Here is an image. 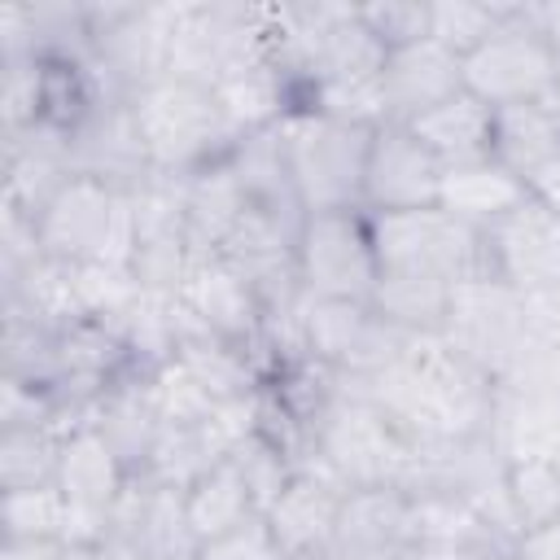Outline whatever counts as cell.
<instances>
[{
    "label": "cell",
    "mask_w": 560,
    "mask_h": 560,
    "mask_svg": "<svg viewBox=\"0 0 560 560\" xmlns=\"http://www.w3.org/2000/svg\"><path fill=\"white\" fill-rule=\"evenodd\" d=\"M547 451H551V455H556V459H560V433H556V438H551V446H547Z\"/></svg>",
    "instance_id": "50"
},
{
    "label": "cell",
    "mask_w": 560,
    "mask_h": 560,
    "mask_svg": "<svg viewBox=\"0 0 560 560\" xmlns=\"http://www.w3.org/2000/svg\"><path fill=\"white\" fill-rule=\"evenodd\" d=\"M249 214V197L232 171V162H210L188 175L184 184V223H188V245L192 262L210 258L223 249V241L236 232V223Z\"/></svg>",
    "instance_id": "26"
},
{
    "label": "cell",
    "mask_w": 560,
    "mask_h": 560,
    "mask_svg": "<svg viewBox=\"0 0 560 560\" xmlns=\"http://www.w3.org/2000/svg\"><path fill=\"white\" fill-rule=\"evenodd\" d=\"M88 31H92V57L88 79L96 92V105L131 101L144 83L166 74V48L175 26V4H136V0H92Z\"/></svg>",
    "instance_id": "3"
},
{
    "label": "cell",
    "mask_w": 560,
    "mask_h": 560,
    "mask_svg": "<svg viewBox=\"0 0 560 560\" xmlns=\"http://www.w3.org/2000/svg\"><path fill=\"white\" fill-rule=\"evenodd\" d=\"M214 101H219L223 118L232 122V131L249 136V131H262V127H276L280 118H289L298 109V88L271 61V52H258V57L236 61L214 83Z\"/></svg>",
    "instance_id": "24"
},
{
    "label": "cell",
    "mask_w": 560,
    "mask_h": 560,
    "mask_svg": "<svg viewBox=\"0 0 560 560\" xmlns=\"http://www.w3.org/2000/svg\"><path fill=\"white\" fill-rule=\"evenodd\" d=\"M556 153H560V114H556L547 101L494 109L490 158L503 162L512 175H521V179L529 184V175H534L538 166H547Z\"/></svg>",
    "instance_id": "31"
},
{
    "label": "cell",
    "mask_w": 560,
    "mask_h": 560,
    "mask_svg": "<svg viewBox=\"0 0 560 560\" xmlns=\"http://www.w3.org/2000/svg\"><path fill=\"white\" fill-rule=\"evenodd\" d=\"M88 424L114 446V455L122 459V468L131 477L144 472L149 464V451L162 433V411H158V394H153V376H140V372H127L118 376L101 402L92 407Z\"/></svg>",
    "instance_id": "23"
},
{
    "label": "cell",
    "mask_w": 560,
    "mask_h": 560,
    "mask_svg": "<svg viewBox=\"0 0 560 560\" xmlns=\"http://www.w3.org/2000/svg\"><path fill=\"white\" fill-rule=\"evenodd\" d=\"M508 494L521 521V534L547 521H560V459L551 451H521L508 459Z\"/></svg>",
    "instance_id": "36"
},
{
    "label": "cell",
    "mask_w": 560,
    "mask_h": 560,
    "mask_svg": "<svg viewBox=\"0 0 560 560\" xmlns=\"http://www.w3.org/2000/svg\"><path fill=\"white\" fill-rule=\"evenodd\" d=\"M411 442L389 424L381 407H372L350 376L337 372V394L306 429V451L298 468H324L346 490L363 486H402L411 464Z\"/></svg>",
    "instance_id": "1"
},
{
    "label": "cell",
    "mask_w": 560,
    "mask_h": 560,
    "mask_svg": "<svg viewBox=\"0 0 560 560\" xmlns=\"http://www.w3.org/2000/svg\"><path fill=\"white\" fill-rule=\"evenodd\" d=\"M486 271L512 284L521 298H542L560 289V214L525 197L494 228L481 232Z\"/></svg>",
    "instance_id": "14"
},
{
    "label": "cell",
    "mask_w": 560,
    "mask_h": 560,
    "mask_svg": "<svg viewBox=\"0 0 560 560\" xmlns=\"http://www.w3.org/2000/svg\"><path fill=\"white\" fill-rule=\"evenodd\" d=\"M184 184L188 175H162L153 171L131 192V271L144 284V293L175 298L184 276L192 271V245L184 223Z\"/></svg>",
    "instance_id": "12"
},
{
    "label": "cell",
    "mask_w": 560,
    "mask_h": 560,
    "mask_svg": "<svg viewBox=\"0 0 560 560\" xmlns=\"http://www.w3.org/2000/svg\"><path fill=\"white\" fill-rule=\"evenodd\" d=\"M228 464L241 472V481H245V490H249V499H254V508L258 512H267L280 494H284V486L298 477V459L271 438V433H249L232 455H228Z\"/></svg>",
    "instance_id": "38"
},
{
    "label": "cell",
    "mask_w": 560,
    "mask_h": 560,
    "mask_svg": "<svg viewBox=\"0 0 560 560\" xmlns=\"http://www.w3.org/2000/svg\"><path fill=\"white\" fill-rule=\"evenodd\" d=\"M525 13L547 31V39L560 48V4H525Z\"/></svg>",
    "instance_id": "48"
},
{
    "label": "cell",
    "mask_w": 560,
    "mask_h": 560,
    "mask_svg": "<svg viewBox=\"0 0 560 560\" xmlns=\"http://www.w3.org/2000/svg\"><path fill=\"white\" fill-rule=\"evenodd\" d=\"M136 127L144 136L149 162L162 175H192L210 162H223L236 149V131L223 118L214 88L188 79H153L131 96Z\"/></svg>",
    "instance_id": "2"
},
{
    "label": "cell",
    "mask_w": 560,
    "mask_h": 560,
    "mask_svg": "<svg viewBox=\"0 0 560 560\" xmlns=\"http://www.w3.org/2000/svg\"><path fill=\"white\" fill-rule=\"evenodd\" d=\"M201 542L188 525L184 490H166L149 481V499L140 512V534H136V556L140 560H197Z\"/></svg>",
    "instance_id": "35"
},
{
    "label": "cell",
    "mask_w": 560,
    "mask_h": 560,
    "mask_svg": "<svg viewBox=\"0 0 560 560\" xmlns=\"http://www.w3.org/2000/svg\"><path fill=\"white\" fill-rule=\"evenodd\" d=\"M368 232H372V249L385 276H420V280L459 284L486 271L481 232L459 223L442 206L368 214Z\"/></svg>",
    "instance_id": "6"
},
{
    "label": "cell",
    "mask_w": 560,
    "mask_h": 560,
    "mask_svg": "<svg viewBox=\"0 0 560 560\" xmlns=\"http://www.w3.org/2000/svg\"><path fill=\"white\" fill-rule=\"evenodd\" d=\"M459 66H464V92H472L490 109L542 101L560 83V48L525 13V4H512L508 22L490 39H481L468 57H459Z\"/></svg>",
    "instance_id": "7"
},
{
    "label": "cell",
    "mask_w": 560,
    "mask_h": 560,
    "mask_svg": "<svg viewBox=\"0 0 560 560\" xmlns=\"http://www.w3.org/2000/svg\"><path fill=\"white\" fill-rule=\"evenodd\" d=\"M228 459L223 442L210 433V424H166L162 420V433L149 451V464H144V481L153 486H166V490H192L210 468H219Z\"/></svg>",
    "instance_id": "32"
},
{
    "label": "cell",
    "mask_w": 560,
    "mask_h": 560,
    "mask_svg": "<svg viewBox=\"0 0 560 560\" xmlns=\"http://www.w3.org/2000/svg\"><path fill=\"white\" fill-rule=\"evenodd\" d=\"M74 298H79V311L88 319H118L122 311H131L140 298H144V284L136 280L131 267H118V262H88V267H74Z\"/></svg>",
    "instance_id": "42"
},
{
    "label": "cell",
    "mask_w": 560,
    "mask_h": 560,
    "mask_svg": "<svg viewBox=\"0 0 560 560\" xmlns=\"http://www.w3.org/2000/svg\"><path fill=\"white\" fill-rule=\"evenodd\" d=\"M359 18L389 52L429 39V0H376V4H359Z\"/></svg>",
    "instance_id": "43"
},
{
    "label": "cell",
    "mask_w": 560,
    "mask_h": 560,
    "mask_svg": "<svg viewBox=\"0 0 560 560\" xmlns=\"http://www.w3.org/2000/svg\"><path fill=\"white\" fill-rule=\"evenodd\" d=\"M446 302H451V284L420 280V276H385L381 271L376 289H372L376 315H385L389 324H398L416 337H438L442 332Z\"/></svg>",
    "instance_id": "34"
},
{
    "label": "cell",
    "mask_w": 560,
    "mask_h": 560,
    "mask_svg": "<svg viewBox=\"0 0 560 560\" xmlns=\"http://www.w3.org/2000/svg\"><path fill=\"white\" fill-rule=\"evenodd\" d=\"M407 560H494V556H451V551H411Z\"/></svg>",
    "instance_id": "49"
},
{
    "label": "cell",
    "mask_w": 560,
    "mask_h": 560,
    "mask_svg": "<svg viewBox=\"0 0 560 560\" xmlns=\"http://www.w3.org/2000/svg\"><path fill=\"white\" fill-rule=\"evenodd\" d=\"M57 538H0V560H61Z\"/></svg>",
    "instance_id": "46"
},
{
    "label": "cell",
    "mask_w": 560,
    "mask_h": 560,
    "mask_svg": "<svg viewBox=\"0 0 560 560\" xmlns=\"http://www.w3.org/2000/svg\"><path fill=\"white\" fill-rule=\"evenodd\" d=\"M416 551H451V556H494L508 560L512 547L472 512V503L455 494H416Z\"/></svg>",
    "instance_id": "30"
},
{
    "label": "cell",
    "mask_w": 560,
    "mask_h": 560,
    "mask_svg": "<svg viewBox=\"0 0 560 560\" xmlns=\"http://www.w3.org/2000/svg\"><path fill=\"white\" fill-rule=\"evenodd\" d=\"M438 337L494 381L525 350V341L534 337V324H529L525 298L499 276L481 271L451 284V302Z\"/></svg>",
    "instance_id": "8"
},
{
    "label": "cell",
    "mask_w": 560,
    "mask_h": 560,
    "mask_svg": "<svg viewBox=\"0 0 560 560\" xmlns=\"http://www.w3.org/2000/svg\"><path fill=\"white\" fill-rule=\"evenodd\" d=\"M61 459L57 429H0V490L52 486Z\"/></svg>",
    "instance_id": "37"
},
{
    "label": "cell",
    "mask_w": 560,
    "mask_h": 560,
    "mask_svg": "<svg viewBox=\"0 0 560 560\" xmlns=\"http://www.w3.org/2000/svg\"><path fill=\"white\" fill-rule=\"evenodd\" d=\"M184 508H188V525L197 534V542H214L232 529H241L245 521L262 516L241 481V472L223 459L219 468H210L192 490H184Z\"/></svg>",
    "instance_id": "33"
},
{
    "label": "cell",
    "mask_w": 560,
    "mask_h": 560,
    "mask_svg": "<svg viewBox=\"0 0 560 560\" xmlns=\"http://www.w3.org/2000/svg\"><path fill=\"white\" fill-rule=\"evenodd\" d=\"M197 560H289V556H284V547L276 542L271 525H267L262 516H254V521H245L241 529H232V534H223V538H214V542H201Z\"/></svg>",
    "instance_id": "44"
},
{
    "label": "cell",
    "mask_w": 560,
    "mask_h": 560,
    "mask_svg": "<svg viewBox=\"0 0 560 560\" xmlns=\"http://www.w3.org/2000/svg\"><path fill=\"white\" fill-rule=\"evenodd\" d=\"M127 481L131 472L92 424L70 429L61 438V459H57V490L66 499L61 542H105L109 508L118 503Z\"/></svg>",
    "instance_id": "13"
},
{
    "label": "cell",
    "mask_w": 560,
    "mask_h": 560,
    "mask_svg": "<svg viewBox=\"0 0 560 560\" xmlns=\"http://www.w3.org/2000/svg\"><path fill=\"white\" fill-rule=\"evenodd\" d=\"M66 534V499L52 486L0 490V538H57Z\"/></svg>",
    "instance_id": "41"
},
{
    "label": "cell",
    "mask_w": 560,
    "mask_h": 560,
    "mask_svg": "<svg viewBox=\"0 0 560 560\" xmlns=\"http://www.w3.org/2000/svg\"><path fill=\"white\" fill-rule=\"evenodd\" d=\"M438 184H442V162L402 122L376 127L363 175V214L438 206Z\"/></svg>",
    "instance_id": "16"
},
{
    "label": "cell",
    "mask_w": 560,
    "mask_h": 560,
    "mask_svg": "<svg viewBox=\"0 0 560 560\" xmlns=\"http://www.w3.org/2000/svg\"><path fill=\"white\" fill-rule=\"evenodd\" d=\"M385 57H389V48L368 31V22L359 18V4H332L328 0L319 35H315V52H311L306 92L315 83H328V79H372L385 70Z\"/></svg>",
    "instance_id": "27"
},
{
    "label": "cell",
    "mask_w": 560,
    "mask_h": 560,
    "mask_svg": "<svg viewBox=\"0 0 560 560\" xmlns=\"http://www.w3.org/2000/svg\"><path fill=\"white\" fill-rule=\"evenodd\" d=\"M525 188H529V197H534V201H542L551 214H560V153H556L547 166H538V171L529 175V184H525Z\"/></svg>",
    "instance_id": "47"
},
{
    "label": "cell",
    "mask_w": 560,
    "mask_h": 560,
    "mask_svg": "<svg viewBox=\"0 0 560 560\" xmlns=\"http://www.w3.org/2000/svg\"><path fill=\"white\" fill-rule=\"evenodd\" d=\"M280 136L306 214L363 210V175L376 127H354L324 118L315 109H293L289 118H280Z\"/></svg>",
    "instance_id": "4"
},
{
    "label": "cell",
    "mask_w": 560,
    "mask_h": 560,
    "mask_svg": "<svg viewBox=\"0 0 560 560\" xmlns=\"http://www.w3.org/2000/svg\"><path fill=\"white\" fill-rule=\"evenodd\" d=\"M508 560H560V521H547V525H534L516 538L512 556Z\"/></svg>",
    "instance_id": "45"
},
{
    "label": "cell",
    "mask_w": 560,
    "mask_h": 560,
    "mask_svg": "<svg viewBox=\"0 0 560 560\" xmlns=\"http://www.w3.org/2000/svg\"><path fill=\"white\" fill-rule=\"evenodd\" d=\"M302 109H315L324 118L354 122V127H385L389 122V101H385L381 74H372V79H328V83H315L302 96Z\"/></svg>",
    "instance_id": "39"
},
{
    "label": "cell",
    "mask_w": 560,
    "mask_h": 560,
    "mask_svg": "<svg viewBox=\"0 0 560 560\" xmlns=\"http://www.w3.org/2000/svg\"><path fill=\"white\" fill-rule=\"evenodd\" d=\"M302 332L315 363L354 381L385 372L416 341V332L376 315L372 302H341V298H311V293H302Z\"/></svg>",
    "instance_id": "9"
},
{
    "label": "cell",
    "mask_w": 560,
    "mask_h": 560,
    "mask_svg": "<svg viewBox=\"0 0 560 560\" xmlns=\"http://www.w3.org/2000/svg\"><path fill=\"white\" fill-rule=\"evenodd\" d=\"M512 4H481V0H429V35L451 52L468 57L481 39H490L508 22Z\"/></svg>",
    "instance_id": "40"
},
{
    "label": "cell",
    "mask_w": 560,
    "mask_h": 560,
    "mask_svg": "<svg viewBox=\"0 0 560 560\" xmlns=\"http://www.w3.org/2000/svg\"><path fill=\"white\" fill-rule=\"evenodd\" d=\"M175 298H179L210 332H219L223 341L245 346L249 354L258 350V337H262V298H258V289H254L236 267H228L219 254L197 258ZM254 363H258V359H254Z\"/></svg>",
    "instance_id": "19"
},
{
    "label": "cell",
    "mask_w": 560,
    "mask_h": 560,
    "mask_svg": "<svg viewBox=\"0 0 560 560\" xmlns=\"http://www.w3.org/2000/svg\"><path fill=\"white\" fill-rule=\"evenodd\" d=\"M529 197L525 179L512 175L503 162L494 158H477V162H459V166H442V184H438V206L446 214H455L459 223L486 232L494 228L508 210H516Z\"/></svg>",
    "instance_id": "25"
},
{
    "label": "cell",
    "mask_w": 560,
    "mask_h": 560,
    "mask_svg": "<svg viewBox=\"0 0 560 560\" xmlns=\"http://www.w3.org/2000/svg\"><path fill=\"white\" fill-rule=\"evenodd\" d=\"M337 560H407L416 551V503L398 486L346 490L332 547Z\"/></svg>",
    "instance_id": "17"
},
{
    "label": "cell",
    "mask_w": 560,
    "mask_h": 560,
    "mask_svg": "<svg viewBox=\"0 0 560 560\" xmlns=\"http://www.w3.org/2000/svg\"><path fill=\"white\" fill-rule=\"evenodd\" d=\"M70 175L101 179L118 192H136L153 175V162H149L140 127H136L131 101L92 105L70 127Z\"/></svg>",
    "instance_id": "15"
},
{
    "label": "cell",
    "mask_w": 560,
    "mask_h": 560,
    "mask_svg": "<svg viewBox=\"0 0 560 560\" xmlns=\"http://www.w3.org/2000/svg\"><path fill=\"white\" fill-rule=\"evenodd\" d=\"M31 223L44 258L61 267H88V262L131 267V236H136L131 192H118L88 175H70Z\"/></svg>",
    "instance_id": "5"
},
{
    "label": "cell",
    "mask_w": 560,
    "mask_h": 560,
    "mask_svg": "<svg viewBox=\"0 0 560 560\" xmlns=\"http://www.w3.org/2000/svg\"><path fill=\"white\" fill-rule=\"evenodd\" d=\"M442 166H459V162H477L490 158V140H494V109L486 101H477L472 92H455L451 101L424 109L420 118L402 122Z\"/></svg>",
    "instance_id": "29"
},
{
    "label": "cell",
    "mask_w": 560,
    "mask_h": 560,
    "mask_svg": "<svg viewBox=\"0 0 560 560\" xmlns=\"http://www.w3.org/2000/svg\"><path fill=\"white\" fill-rule=\"evenodd\" d=\"M376 280H381V262H376L363 210L306 214L302 236H298V284H302V293L341 298V302H372Z\"/></svg>",
    "instance_id": "10"
},
{
    "label": "cell",
    "mask_w": 560,
    "mask_h": 560,
    "mask_svg": "<svg viewBox=\"0 0 560 560\" xmlns=\"http://www.w3.org/2000/svg\"><path fill=\"white\" fill-rule=\"evenodd\" d=\"M341 499H346V486L337 477H328L324 468H298V477L262 512V521L271 525V534L289 560H306V556H319L332 547Z\"/></svg>",
    "instance_id": "20"
},
{
    "label": "cell",
    "mask_w": 560,
    "mask_h": 560,
    "mask_svg": "<svg viewBox=\"0 0 560 560\" xmlns=\"http://www.w3.org/2000/svg\"><path fill=\"white\" fill-rule=\"evenodd\" d=\"M70 179V131L57 122H35L4 136V201L9 210L35 219L48 197Z\"/></svg>",
    "instance_id": "22"
},
{
    "label": "cell",
    "mask_w": 560,
    "mask_h": 560,
    "mask_svg": "<svg viewBox=\"0 0 560 560\" xmlns=\"http://www.w3.org/2000/svg\"><path fill=\"white\" fill-rule=\"evenodd\" d=\"M381 88H385V101H389V122H411L424 109H433V105L451 101L455 92H464L459 52H451L433 35L416 39V44H402V48H394L385 57Z\"/></svg>",
    "instance_id": "21"
},
{
    "label": "cell",
    "mask_w": 560,
    "mask_h": 560,
    "mask_svg": "<svg viewBox=\"0 0 560 560\" xmlns=\"http://www.w3.org/2000/svg\"><path fill=\"white\" fill-rule=\"evenodd\" d=\"M560 433V346L529 337L494 376V438L508 455L547 451Z\"/></svg>",
    "instance_id": "11"
},
{
    "label": "cell",
    "mask_w": 560,
    "mask_h": 560,
    "mask_svg": "<svg viewBox=\"0 0 560 560\" xmlns=\"http://www.w3.org/2000/svg\"><path fill=\"white\" fill-rule=\"evenodd\" d=\"M245 197L254 210H267L276 219H293V223H306V210L298 201V188H293V171H289V153H284V136H280V122L276 127H262V131H249L236 140V149L228 153Z\"/></svg>",
    "instance_id": "28"
},
{
    "label": "cell",
    "mask_w": 560,
    "mask_h": 560,
    "mask_svg": "<svg viewBox=\"0 0 560 560\" xmlns=\"http://www.w3.org/2000/svg\"><path fill=\"white\" fill-rule=\"evenodd\" d=\"M298 236H302V223L276 219V214L249 206V214L236 223V232L219 249V258L228 267H236L258 289L262 311L284 306L302 293V284H298Z\"/></svg>",
    "instance_id": "18"
}]
</instances>
